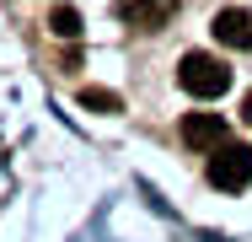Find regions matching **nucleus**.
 <instances>
[{"label":"nucleus","mask_w":252,"mask_h":242,"mask_svg":"<svg viewBox=\"0 0 252 242\" xmlns=\"http://www.w3.org/2000/svg\"><path fill=\"white\" fill-rule=\"evenodd\" d=\"M177 86L188 97H225L231 92V70H225V59H215V54H183Z\"/></svg>","instance_id":"nucleus-1"},{"label":"nucleus","mask_w":252,"mask_h":242,"mask_svg":"<svg viewBox=\"0 0 252 242\" xmlns=\"http://www.w3.org/2000/svg\"><path fill=\"white\" fill-rule=\"evenodd\" d=\"M209 183L225 194H242L252 183V151L236 140H225L220 151H209Z\"/></svg>","instance_id":"nucleus-2"},{"label":"nucleus","mask_w":252,"mask_h":242,"mask_svg":"<svg viewBox=\"0 0 252 242\" xmlns=\"http://www.w3.org/2000/svg\"><path fill=\"white\" fill-rule=\"evenodd\" d=\"M183 145L188 151H220L225 145V119L220 113H188L183 119Z\"/></svg>","instance_id":"nucleus-3"},{"label":"nucleus","mask_w":252,"mask_h":242,"mask_svg":"<svg viewBox=\"0 0 252 242\" xmlns=\"http://www.w3.org/2000/svg\"><path fill=\"white\" fill-rule=\"evenodd\" d=\"M209 33H215L225 48H252V11H242V5H225V11H215Z\"/></svg>","instance_id":"nucleus-4"},{"label":"nucleus","mask_w":252,"mask_h":242,"mask_svg":"<svg viewBox=\"0 0 252 242\" xmlns=\"http://www.w3.org/2000/svg\"><path fill=\"white\" fill-rule=\"evenodd\" d=\"M172 16H177V0H134V5H129V22H134L140 33H161Z\"/></svg>","instance_id":"nucleus-5"},{"label":"nucleus","mask_w":252,"mask_h":242,"mask_svg":"<svg viewBox=\"0 0 252 242\" xmlns=\"http://www.w3.org/2000/svg\"><path fill=\"white\" fill-rule=\"evenodd\" d=\"M81 108H92V113H118L124 102H118V92H102V86H81Z\"/></svg>","instance_id":"nucleus-6"},{"label":"nucleus","mask_w":252,"mask_h":242,"mask_svg":"<svg viewBox=\"0 0 252 242\" xmlns=\"http://www.w3.org/2000/svg\"><path fill=\"white\" fill-rule=\"evenodd\" d=\"M49 27H54V33H59V38H75V33H81V16H75L70 5H59V11H54V16H49Z\"/></svg>","instance_id":"nucleus-7"},{"label":"nucleus","mask_w":252,"mask_h":242,"mask_svg":"<svg viewBox=\"0 0 252 242\" xmlns=\"http://www.w3.org/2000/svg\"><path fill=\"white\" fill-rule=\"evenodd\" d=\"M242 119H252V92H247V102H242Z\"/></svg>","instance_id":"nucleus-8"}]
</instances>
